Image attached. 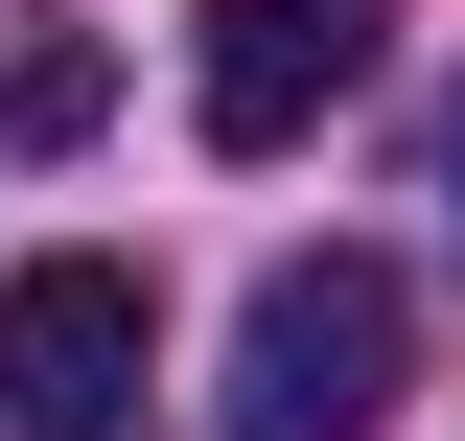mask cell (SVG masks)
Segmentation results:
<instances>
[{"label": "cell", "mask_w": 465, "mask_h": 441, "mask_svg": "<svg viewBox=\"0 0 465 441\" xmlns=\"http://www.w3.org/2000/svg\"><path fill=\"white\" fill-rule=\"evenodd\" d=\"M116 418H140V279L24 256L0 279V441H116Z\"/></svg>", "instance_id": "obj_2"}, {"label": "cell", "mask_w": 465, "mask_h": 441, "mask_svg": "<svg viewBox=\"0 0 465 441\" xmlns=\"http://www.w3.org/2000/svg\"><path fill=\"white\" fill-rule=\"evenodd\" d=\"M396 372H419V302L372 256H280L232 302V441H396Z\"/></svg>", "instance_id": "obj_1"}, {"label": "cell", "mask_w": 465, "mask_h": 441, "mask_svg": "<svg viewBox=\"0 0 465 441\" xmlns=\"http://www.w3.org/2000/svg\"><path fill=\"white\" fill-rule=\"evenodd\" d=\"M442 210H465V116H442Z\"/></svg>", "instance_id": "obj_5"}, {"label": "cell", "mask_w": 465, "mask_h": 441, "mask_svg": "<svg viewBox=\"0 0 465 441\" xmlns=\"http://www.w3.org/2000/svg\"><path fill=\"white\" fill-rule=\"evenodd\" d=\"M94 116H116V70H94V47H24V70H0V140H47V163L94 140Z\"/></svg>", "instance_id": "obj_4"}, {"label": "cell", "mask_w": 465, "mask_h": 441, "mask_svg": "<svg viewBox=\"0 0 465 441\" xmlns=\"http://www.w3.org/2000/svg\"><path fill=\"white\" fill-rule=\"evenodd\" d=\"M372 70V0H210V47H186V116H210L232 163H280L302 116Z\"/></svg>", "instance_id": "obj_3"}]
</instances>
